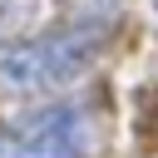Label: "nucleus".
<instances>
[{"label":"nucleus","mask_w":158,"mask_h":158,"mask_svg":"<svg viewBox=\"0 0 158 158\" xmlns=\"http://www.w3.org/2000/svg\"><path fill=\"white\" fill-rule=\"evenodd\" d=\"M153 5H158V0H153Z\"/></svg>","instance_id":"nucleus-3"},{"label":"nucleus","mask_w":158,"mask_h":158,"mask_svg":"<svg viewBox=\"0 0 158 158\" xmlns=\"http://www.w3.org/2000/svg\"><path fill=\"white\" fill-rule=\"evenodd\" d=\"M109 25L104 20H74L35 40L0 44V94L5 99H40L64 84H74L104 49Z\"/></svg>","instance_id":"nucleus-1"},{"label":"nucleus","mask_w":158,"mask_h":158,"mask_svg":"<svg viewBox=\"0 0 158 158\" xmlns=\"http://www.w3.org/2000/svg\"><path fill=\"white\" fill-rule=\"evenodd\" d=\"M104 148V114L84 99H54L15 123H0V158H94Z\"/></svg>","instance_id":"nucleus-2"}]
</instances>
